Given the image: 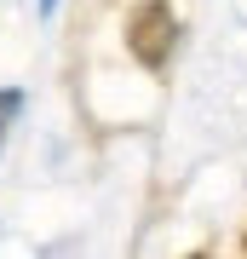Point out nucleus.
Listing matches in <instances>:
<instances>
[{
	"label": "nucleus",
	"mask_w": 247,
	"mask_h": 259,
	"mask_svg": "<svg viewBox=\"0 0 247 259\" xmlns=\"http://www.w3.org/2000/svg\"><path fill=\"white\" fill-rule=\"evenodd\" d=\"M23 110V93L18 87H6V93H0V144H6V127H12V115Z\"/></svg>",
	"instance_id": "nucleus-1"
}]
</instances>
